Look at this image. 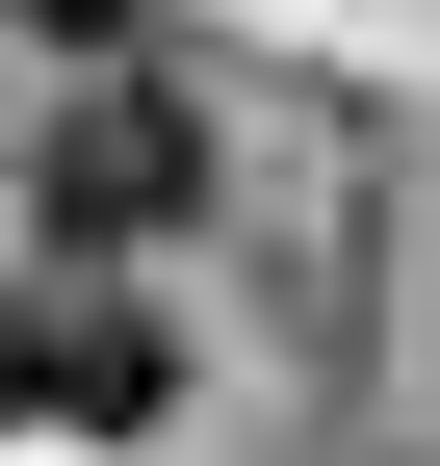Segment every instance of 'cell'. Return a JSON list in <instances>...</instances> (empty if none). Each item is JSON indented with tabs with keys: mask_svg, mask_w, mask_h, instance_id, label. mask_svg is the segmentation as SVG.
I'll return each instance as SVG.
<instances>
[{
	"mask_svg": "<svg viewBox=\"0 0 440 466\" xmlns=\"http://www.w3.org/2000/svg\"><path fill=\"white\" fill-rule=\"evenodd\" d=\"M0 182H26V233H52V259H155V233L207 208V104L155 78L130 26H78V52H52V104L0 130Z\"/></svg>",
	"mask_w": 440,
	"mask_h": 466,
	"instance_id": "obj_1",
	"label": "cell"
},
{
	"mask_svg": "<svg viewBox=\"0 0 440 466\" xmlns=\"http://www.w3.org/2000/svg\"><path fill=\"white\" fill-rule=\"evenodd\" d=\"M0 415H26V441H155V415H182V337H155V285H130V259L0 285Z\"/></svg>",
	"mask_w": 440,
	"mask_h": 466,
	"instance_id": "obj_2",
	"label": "cell"
},
{
	"mask_svg": "<svg viewBox=\"0 0 440 466\" xmlns=\"http://www.w3.org/2000/svg\"><path fill=\"white\" fill-rule=\"evenodd\" d=\"M0 26H52V52H78V26H130V0H0Z\"/></svg>",
	"mask_w": 440,
	"mask_h": 466,
	"instance_id": "obj_3",
	"label": "cell"
}]
</instances>
